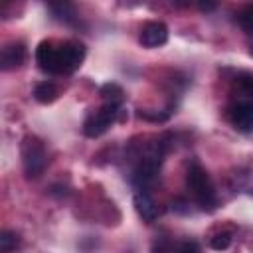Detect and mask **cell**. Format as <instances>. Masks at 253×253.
<instances>
[{"label": "cell", "instance_id": "1", "mask_svg": "<svg viewBox=\"0 0 253 253\" xmlns=\"http://www.w3.org/2000/svg\"><path fill=\"white\" fill-rule=\"evenodd\" d=\"M186 184H188V190L192 192L194 200L198 202V206L202 210H213L215 208V202H217L215 188L211 184L210 174L198 162L190 164L188 174H186Z\"/></svg>", "mask_w": 253, "mask_h": 253}, {"label": "cell", "instance_id": "2", "mask_svg": "<svg viewBox=\"0 0 253 253\" xmlns=\"http://www.w3.org/2000/svg\"><path fill=\"white\" fill-rule=\"evenodd\" d=\"M20 152H22V166H24V174L28 178H38L43 174L45 166H47V152L43 142L34 136V134H26L22 138L20 144Z\"/></svg>", "mask_w": 253, "mask_h": 253}, {"label": "cell", "instance_id": "3", "mask_svg": "<svg viewBox=\"0 0 253 253\" xmlns=\"http://www.w3.org/2000/svg\"><path fill=\"white\" fill-rule=\"evenodd\" d=\"M121 107H115V105H103L101 109L93 111L85 123H83V134L89 136V138H97L101 136L103 132H107L119 119L121 115Z\"/></svg>", "mask_w": 253, "mask_h": 253}, {"label": "cell", "instance_id": "4", "mask_svg": "<svg viewBox=\"0 0 253 253\" xmlns=\"http://www.w3.org/2000/svg\"><path fill=\"white\" fill-rule=\"evenodd\" d=\"M85 59V45L75 42V40H67L61 42L57 45V75L59 73H73L75 69H79V65Z\"/></svg>", "mask_w": 253, "mask_h": 253}, {"label": "cell", "instance_id": "5", "mask_svg": "<svg viewBox=\"0 0 253 253\" xmlns=\"http://www.w3.org/2000/svg\"><path fill=\"white\" fill-rule=\"evenodd\" d=\"M229 123L239 132H253V103H235L229 109Z\"/></svg>", "mask_w": 253, "mask_h": 253}, {"label": "cell", "instance_id": "6", "mask_svg": "<svg viewBox=\"0 0 253 253\" xmlns=\"http://www.w3.org/2000/svg\"><path fill=\"white\" fill-rule=\"evenodd\" d=\"M168 42V28L162 22H148L140 30V43L144 47H160Z\"/></svg>", "mask_w": 253, "mask_h": 253}, {"label": "cell", "instance_id": "7", "mask_svg": "<svg viewBox=\"0 0 253 253\" xmlns=\"http://www.w3.org/2000/svg\"><path fill=\"white\" fill-rule=\"evenodd\" d=\"M36 61L42 71L57 73V45L49 40L40 42V45L36 47Z\"/></svg>", "mask_w": 253, "mask_h": 253}, {"label": "cell", "instance_id": "8", "mask_svg": "<svg viewBox=\"0 0 253 253\" xmlns=\"http://www.w3.org/2000/svg\"><path fill=\"white\" fill-rule=\"evenodd\" d=\"M26 59V47L22 43H8L2 47V53H0V67L4 71H10V69H16L24 63Z\"/></svg>", "mask_w": 253, "mask_h": 253}, {"label": "cell", "instance_id": "9", "mask_svg": "<svg viewBox=\"0 0 253 253\" xmlns=\"http://www.w3.org/2000/svg\"><path fill=\"white\" fill-rule=\"evenodd\" d=\"M132 202H134V210H136V213H138L144 221H154V219H156V215H158V208H156V202L150 198L148 192L138 190V192L134 194Z\"/></svg>", "mask_w": 253, "mask_h": 253}, {"label": "cell", "instance_id": "10", "mask_svg": "<svg viewBox=\"0 0 253 253\" xmlns=\"http://www.w3.org/2000/svg\"><path fill=\"white\" fill-rule=\"evenodd\" d=\"M99 95H101V99L105 101V105H115V107H121V103H123V99H125V91H123V87L117 85V83H105V85L101 87Z\"/></svg>", "mask_w": 253, "mask_h": 253}, {"label": "cell", "instance_id": "11", "mask_svg": "<svg viewBox=\"0 0 253 253\" xmlns=\"http://www.w3.org/2000/svg\"><path fill=\"white\" fill-rule=\"evenodd\" d=\"M34 99H36L38 103H43V105L53 103V101L57 99V87H55L53 83H49V81H42V83H38L36 89H34Z\"/></svg>", "mask_w": 253, "mask_h": 253}, {"label": "cell", "instance_id": "12", "mask_svg": "<svg viewBox=\"0 0 253 253\" xmlns=\"http://www.w3.org/2000/svg\"><path fill=\"white\" fill-rule=\"evenodd\" d=\"M20 247V235L16 231H10V229H4L0 233V251L2 253H12Z\"/></svg>", "mask_w": 253, "mask_h": 253}, {"label": "cell", "instance_id": "13", "mask_svg": "<svg viewBox=\"0 0 253 253\" xmlns=\"http://www.w3.org/2000/svg\"><path fill=\"white\" fill-rule=\"evenodd\" d=\"M51 12H53V16L55 18H59V20H63V22H71V20H75V10H73V6L71 4H67V2H59V4H49L47 6Z\"/></svg>", "mask_w": 253, "mask_h": 253}, {"label": "cell", "instance_id": "14", "mask_svg": "<svg viewBox=\"0 0 253 253\" xmlns=\"http://www.w3.org/2000/svg\"><path fill=\"white\" fill-rule=\"evenodd\" d=\"M237 22H239V26L243 28V32L253 34V4H249V6H245V8L239 10Z\"/></svg>", "mask_w": 253, "mask_h": 253}, {"label": "cell", "instance_id": "15", "mask_svg": "<svg viewBox=\"0 0 253 253\" xmlns=\"http://www.w3.org/2000/svg\"><path fill=\"white\" fill-rule=\"evenodd\" d=\"M231 245V233L229 231H221V233H215L211 239H210V247L215 249V251H223Z\"/></svg>", "mask_w": 253, "mask_h": 253}, {"label": "cell", "instance_id": "16", "mask_svg": "<svg viewBox=\"0 0 253 253\" xmlns=\"http://www.w3.org/2000/svg\"><path fill=\"white\" fill-rule=\"evenodd\" d=\"M237 87L245 97H253V73H241L237 77Z\"/></svg>", "mask_w": 253, "mask_h": 253}, {"label": "cell", "instance_id": "17", "mask_svg": "<svg viewBox=\"0 0 253 253\" xmlns=\"http://www.w3.org/2000/svg\"><path fill=\"white\" fill-rule=\"evenodd\" d=\"M176 253H200V249H198V243H194V241H184L182 245L176 247Z\"/></svg>", "mask_w": 253, "mask_h": 253}, {"label": "cell", "instance_id": "18", "mask_svg": "<svg viewBox=\"0 0 253 253\" xmlns=\"http://www.w3.org/2000/svg\"><path fill=\"white\" fill-rule=\"evenodd\" d=\"M200 8H202V10H213L215 6H213V4H200Z\"/></svg>", "mask_w": 253, "mask_h": 253}]
</instances>
